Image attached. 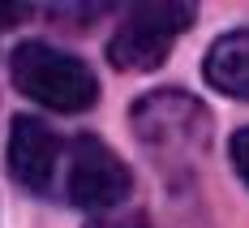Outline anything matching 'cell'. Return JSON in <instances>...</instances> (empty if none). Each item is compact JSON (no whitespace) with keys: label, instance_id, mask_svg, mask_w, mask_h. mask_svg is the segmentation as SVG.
<instances>
[{"label":"cell","instance_id":"3","mask_svg":"<svg viewBox=\"0 0 249 228\" xmlns=\"http://www.w3.org/2000/svg\"><path fill=\"white\" fill-rule=\"evenodd\" d=\"M129 168L103 138L77 133L73 138V164H69V203L82 211H107L121 198H129Z\"/></svg>","mask_w":249,"mask_h":228},{"label":"cell","instance_id":"2","mask_svg":"<svg viewBox=\"0 0 249 228\" xmlns=\"http://www.w3.org/2000/svg\"><path fill=\"white\" fill-rule=\"evenodd\" d=\"M198 9L185 0H150V4H133L116 26V35L107 39V60L124 69V74H146L168 60L172 43L194 26Z\"/></svg>","mask_w":249,"mask_h":228},{"label":"cell","instance_id":"4","mask_svg":"<svg viewBox=\"0 0 249 228\" xmlns=\"http://www.w3.org/2000/svg\"><path fill=\"white\" fill-rule=\"evenodd\" d=\"M133 129L146 147H159V151L194 147V142L202 147L211 133V116L185 91H155V95L133 103Z\"/></svg>","mask_w":249,"mask_h":228},{"label":"cell","instance_id":"6","mask_svg":"<svg viewBox=\"0 0 249 228\" xmlns=\"http://www.w3.org/2000/svg\"><path fill=\"white\" fill-rule=\"evenodd\" d=\"M202 74L211 82V91L249 103V30H228V35H219L206 48Z\"/></svg>","mask_w":249,"mask_h":228},{"label":"cell","instance_id":"1","mask_svg":"<svg viewBox=\"0 0 249 228\" xmlns=\"http://www.w3.org/2000/svg\"><path fill=\"white\" fill-rule=\"evenodd\" d=\"M9 74L26 99L43 103L52 112H86L99 103L95 69L82 56H69L52 43H18L9 56Z\"/></svg>","mask_w":249,"mask_h":228},{"label":"cell","instance_id":"5","mask_svg":"<svg viewBox=\"0 0 249 228\" xmlns=\"http://www.w3.org/2000/svg\"><path fill=\"white\" fill-rule=\"evenodd\" d=\"M56 155H60V142H56L48 121L13 116V129H9V172H13V181L22 190L48 194L52 177H56Z\"/></svg>","mask_w":249,"mask_h":228},{"label":"cell","instance_id":"8","mask_svg":"<svg viewBox=\"0 0 249 228\" xmlns=\"http://www.w3.org/2000/svg\"><path fill=\"white\" fill-rule=\"evenodd\" d=\"M116 228H146V224H142V220H133V224H129V220H124V224H116Z\"/></svg>","mask_w":249,"mask_h":228},{"label":"cell","instance_id":"7","mask_svg":"<svg viewBox=\"0 0 249 228\" xmlns=\"http://www.w3.org/2000/svg\"><path fill=\"white\" fill-rule=\"evenodd\" d=\"M228 151H232V168H236V177L249 185V125L232 133V147H228Z\"/></svg>","mask_w":249,"mask_h":228}]
</instances>
